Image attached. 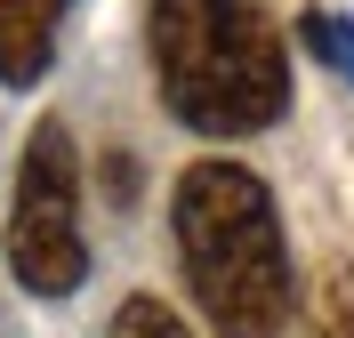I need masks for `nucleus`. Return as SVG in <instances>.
<instances>
[{
    "label": "nucleus",
    "instance_id": "obj_1",
    "mask_svg": "<svg viewBox=\"0 0 354 338\" xmlns=\"http://www.w3.org/2000/svg\"><path fill=\"white\" fill-rule=\"evenodd\" d=\"M153 81L201 137H250L290 113V57L266 0H153Z\"/></svg>",
    "mask_w": 354,
    "mask_h": 338
},
{
    "label": "nucleus",
    "instance_id": "obj_2",
    "mask_svg": "<svg viewBox=\"0 0 354 338\" xmlns=\"http://www.w3.org/2000/svg\"><path fill=\"white\" fill-rule=\"evenodd\" d=\"M177 250L218 338H282L290 250L266 185L242 161H194L177 178Z\"/></svg>",
    "mask_w": 354,
    "mask_h": 338
},
{
    "label": "nucleus",
    "instance_id": "obj_3",
    "mask_svg": "<svg viewBox=\"0 0 354 338\" xmlns=\"http://www.w3.org/2000/svg\"><path fill=\"white\" fill-rule=\"evenodd\" d=\"M8 266L32 298L81 290L88 250H81V153L65 121H41L17 169V218H8Z\"/></svg>",
    "mask_w": 354,
    "mask_h": 338
},
{
    "label": "nucleus",
    "instance_id": "obj_4",
    "mask_svg": "<svg viewBox=\"0 0 354 338\" xmlns=\"http://www.w3.org/2000/svg\"><path fill=\"white\" fill-rule=\"evenodd\" d=\"M73 0H0V89H32L57 57V24Z\"/></svg>",
    "mask_w": 354,
    "mask_h": 338
},
{
    "label": "nucleus",
    "instance_id": "obj_5",
    "mask_svg": "<svg viewBox=\"0 0 354 338\" xmlns=\"http://www.w3.org/2000/svg\"><path fill=\"white\" fill-rule=\"evenodd\" d=\"M306 338H354V266H346V258H330V266H322V282H314Z\"/></svg>",
    "mask_w": 354,
    "mask_h": 338
},
{
    "label": "nucleus",
    "instance_id": "obj_6",
    "mask_svg": "<svg viewBox=\"0 0 354 338\" xmlns=\"http://www.w3.org/2000/svg\"><path fill=\"white\" fill-rule=\"evenodd\" d=\"M298 41H306L330 73H346V81H354V24H346V17H330V8H306V17H298Z\"/></svg>",
    "mask_w": 354,
    "mask_h": 338
},
{
    "label": "nucleus",
    "instance_id": "obj_7",
    "mask_svg": "<svg viewBox=\"0 0 354 338\" xmlns=\"http://www.w3.org/2000/svg\"><path fill=\"white\" fill-rule=\"evenodd\" d=\"M113 338H194L185 322L161 306V298H121V314H113Z\"/></svg>",
    "mask_w": 354,
    "mask_h": 338
}]
</instances>
